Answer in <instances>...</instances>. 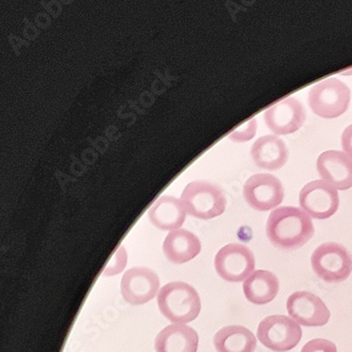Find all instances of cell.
I'll use <instances>...</instances> for the list:
<instances>
[{"mask_svg":"<svg viewBox=\"0 0 352 352\" xmlns=\"http://www.w3.org/2000/svg\"><path fill=\"white\" fill-rule=\"evenodd\" d=\"M161 314L174 324H188L201 311V300L194 287L174 281L165 285L158 294Z\"/></svg>","mask_w":352,"mask_h":352,"instance_id":"cell-2","label":"cell"},{"mask_svg":"<svg viewBox=\"0 0 352 352\" xmlns=\"http://www.w3.org/2000/svg\"><path fill=\"white\" fill-rule=\"evenodd\" d=\"M127 263V255H126L124 248L120 247L119 250L115 253V256L112 257L111 261L107 265L104 275L105 276H112V275L119 274L121 271L124 270Z\"/></svg>","mask_w":352,"mask_h":352,"instance_id":"cell-20","label":"cell"},{"mask_svg":"<svg viewBox=\"0 0 352 352\" xmlns=\"http://www.w3.org/2000/svg\"><path fill=\"white\" fill-rule=\"evenodd\" d=\"M314 273L328 284L343 283L352 272V256L336 243H326L314 250L311 256Z\"/></svg>","mask_w":352,"mask_h":352,"instance_id":"cell-5","label":"cell"},{"mask_svg":"<svg viewBox=\"0 0 352 352\" xmlns=\"http://www.w3.org/2000/svg\"><path fill=\"white\" fill-rule=\"evenodd\" d=\"M300 204L310 217L328 219L339 210V194L325 181H312L300 190Z\"/></svg>","mask_w":352,"mask_h":352,"instance_id":"cell-9","label":"cell"},{"mask_svg":"<svg viewBox=\"0 0 352 352\" xmlns=\"http://www.w3.org/2000/svg\"><path fill=\"white\" fill-rule=\"evenodd\" d=\"M160 288L158 274L148 267H133L124 273L121 293L124 300L133 306L151 302Z\"/></svg>","mask_w":352,"mask_h":352,"instance_id":"cell-11","label":"cell"},{"mask_svg":"<svg viewBox=\"0 0 352 352\" xmlns=\"http://www.w3.org/2000/svg\"><path fill=\"white\" fill-rule=\"evenodd\" d=\"M186 213L195 218L208 220L222 215L227 198L219 186L206 181H194L181 194Z\"/></svg>","mask_w":352,"mask_h":352,"instance_id":"cell-3","label":"cell"},{"mask_svg":"<svg viewBox=\"0 0 352 352\" xmlns=\"http://www.w3.org/2000/svg\"><path fill=\"white\" fill-rule=\"evenodd\" d=\"M251 156L257 166L273 172L286 164L289 151L286 143L278 137L263 135L252 146Z\"/></svg>","mask_w":352,"mask_h":352,"instance_id":"cell-14","label":"cell"},{"mask_svg":"<svg viewBox=\"0 0 352 352\" xmlns=\"http://www.w3.org/2000/svg\"><path fill=\"white\" fill-rule=\"evenodd\" d=\"M149 220L162 231H175L186 221V210L181 200L175 197L162 196L149 210Z\"/></svg>","mask_w":352,"mask_h":352,"instance_id":"cell-17","label":"cell"},{"mask_svg":"<svg viewBox=\"0 0 352 352\" xmlns=\"http://www.w3.org/2000/svg\"><path fill=\"white\" fill-rule=\"evenodd\" d=\"M201 252V243L192 232L179 229L170 232L163 243V253L170 263L182 265Z\"/></svg>","mask_w":352,"mask_h":352,"instance_id":"cell-15","label":"cell"},{"mask_svg":"<svg viewBox=\"0 0 352 352\" xmlns=\"http://www.w3.org/2000/svg\"><path fill=\"white\" fill-rule=\"evenodd\" d=\"M300 352H338L336 344L328 340L314 339L308 342Z\"/></svg>","mask_w":352,"mask_h":352,"instance_id":"cell-21","label":"cell"},{"mask_svg":"<svg viewBox=\"0 0 352 352\" xmlns=\"http://www.w3.org/2000/svg\"><path fill=\"white\" fill-rule=\"evenodd\" d=\"M245 201L256 210H273L283 202L284 186L278 178L271 174H257L250 177L243 186Z\"/></svg>","mask_w":352,"mask_h":352,"instance_id":"cell-8","label":"cell"},{"mask_svg":"<svg viewBox=\"0 0 352 352\" xmlns=\"http://www.w3.org/2000/svg\"><path fill=\"white\" fill-rule=\"evenodd\" d=\"M342 147L346 155L352 159V125L348 126L342 135Z\"/></svg>","mask_w":352,"mask_h":352,"instance_id":"cell-23","label":"cell"},{"mask_svg":"<svg viewBox=\"0 0 352 352\" xmlns=\"http://www.w3.org/2000/svg\"><path fill=\"white\" fill-rule=\"evenodd\" d=\"M287 310L292 320L306 327H322L330 320L329 309L325 302L308 291L291 294L287 300Z\"/></svg>","mask_w":352,"mask_h":352,"instance_id":"cell-10","label":"cell"},{"mask_svg":"<svg viewBox=\"0 0 352 352\" xmlns=\"http://www.w3.org/2000/svg\"><path fill=\"white\" fill-rule=\"evenodd\" d=\"M278 291V278L270 271H255L243 283L245 298L254 305L269 304L276 298Z\"/></svg>","mask_w":352,"mask_h":352,"instance_id":"cell-18","label":"cell"},{"mask_svg":"<svg viewBox=\"0 0 352 352\" xmlns=\"http://www.w3.org/2000/svg\"><path fill=\"white\" fill-rule=\"evenodd\" d=\"M213 343L217 352H254L257 347V340L253 332L238 325L218 330Z\"/></svg>","mask_w":352,"mask_h":352,"instance_id":"cell-19","label":"cell"},{"mask_svg":"<svg viewBox=\"0 0 352 352\" xmlns=\"http://www.w3.org/2000/svg\"><path fill=\"white\" fill-rule=\"evenodd\" d=\"M199 336L192 328L173 324L161 330L155 341L156 352H197Z\"/></svg>","mask_w":352,"mask_h":352,"instance_id":"cell-16","label":"cell"},{"mask_svg":"<svg viewBox=\"0 0 352 352\" xmlns=\"http://www.w3.org/2000/svg\"><path fill=\"white\" fill-rule=\"evenodd\" d=\"M217 274L229 283H241L255 270L253 252L241 243H230L219 250L215 257Z\"/></svg>","mask_w":352,"mask_h":352,"instance_id":"cell-7","label":"cell"},{"mask_svg":"<svg viewBox=\"0 0 352 352\" xmlns=\"http://www.w3.org/2000/svg\"><path fill=\"white\" fill-rule=\"evenodd\" d=\"M314 235V222L300 208L281 206L273 210L267 219V236L277 249H300Z\"/></svg>","mask_w":352,"mask_h":352,"instance_id":"cell-1","label":"cell"},{"mask_svg":"<svg viewBox=\"0 0 352 352\" xmlns=\"http://www.w3.org/2000/svg\"><path fill=\"white\" fill-rule=\"evenodd\" d=\"M316 168L320 178L336 190L352 188V159L343 151L322 153L318 157Z\"/></svg>","mask_w":352,"mask_h":352,"instance_id":"cell-13","label":"cell"},{"mask_svg":"<svg viewBox=\"0 0 352 352\" xmlns=\"http://www.w3.org/2000/svg\"><path fill=\"white\" fill-rule=\"evenodd\" d=\"M243 131H236L232 133L231 140L235 142H245L249 141L252 138L254 137L255 131H256V121L254 119L250 120L247 124L243 125Z\"/></svg>","mask_w":352,"mask_h":352,"instance_id":"cell-22","label":"cell"},{"mask_svg":"<svg viewBox=\"0 0 352 352\" xmlns=\"http://www.w3.org/2000/svg\"><path fill=\"white\" fill-rule=\"evenodd\" d=\"M257 336L265 347L275 352H286L298 345L302 330L288 316H271L259 322Z\"/></svg>","mask_w":352,"mask_h":352,"instance_id":"cell-6","label":"cell"},{"mask_svg":"<svg viewBox=\"0 0 352 352\" xmlns=\"http://www.w3.org/2000/svg\"><path fill=\"white\" fill-rule=\"evenodd\" d=\"M265 121L267 129L275 135H289L304 125L306 111L296 98H287L265 112Z\"/></svg>","mask_w":352,"mask_h":352,"instance_id":"cell-12","label":"cell"},{"mask_svg":"<svg viewBox=\"0 0 352 352\" xmlns=\"http://www.w3.org/2000/svg\"><path fill=\"white\" fill-rule=\"evenodd\" d=\"M351 92L338 78H328L314 85L309 92L308 102L312 111L324 119H336L349 107Z\"/></svg>","mask_w":352,"mask_h":352,"instance_id":"cell-4","label":"cell"}]
</instances>
